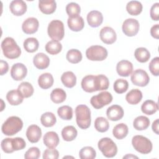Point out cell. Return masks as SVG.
<instances>
[{
    "label": "cell",
    "mask_w": 159,
    "mask_h": 159,
    "mask_svg": "<svg viewBox=\"0 0 159 159\" xmlns=\"http://www.w3.org/2000/svg\"><path fill=\"white\" fill-rule=\"evenodd\" d=\"M76 121L78 126L82 129H88L91 125V111L84 104H80L75 109Z\"/></svg>",
    "instance_id": "6da1fadb"
},
{
    "label": "cell",
    "mask_w": 159,
    "mask_h": 159,
    "mask_svg": "<svg viewBox=\"0 0 159 159\" xmlns=\"http://www.w3.org/2000/svg\"><path fill=\"white\" fill-rule=\"evenodd\" d=\"M1 48L4 55L9 59H15L21 54V50L12 37L5 38L1 43Z\"/></svg>",
    "instance_id": "7a4b0ae2"
},
{
    "label": "cell",
    "mask_w": 159,
    "mask_h": 159,
    "mask_svg": "<svg viewBox=\"0 0 159 159\" xmlns=\"http://www.w3.org/2000/svg\"><path fill=\"white\" fill-rule=\"evenodd\" d=\"M23 127V122L17 116L8 117L1 127L2 132L7 136L14 135L21 130Z\"/></svg>",
    "instance_id": "3957f363"
},
{
    "label": "cell",
    "mask_w": 159,
    "mask_h": 159,
    "mask_svg": "<svg viewBox=\"0 0 159 159\" xmlns=\"http://www.w3.org/2000/svg\"><path fill=\"white\" fill-rule=\"evenodd\" d=\"M132 144L134 149L142 154H148L152 150V143L147 137L137 135L132 137Z\"/></svg>",
    "instance_id": "277c9868"
},
{
    "label": "cell",
    "mask_w": 159,
    "mask_h": 159,
    "mask_svg": "<svg viewBox=\"0 0 159 159\" xmlns=\"http://www.w3.org/2000/svg\"><path fill=\"white\" fill-rule=\"evenodd\" d=\"M98 147L102 155L107 158H112L117 153V147L113 140L108 137L100 139L98 143Z\"/></svg>",
    "instance_id": "5b68a950"
},
{
    "label": "cell",
    "mask_w": 159,
    "mask_h": 159,
    "mask_svg": "<svg viewBox=\"0 0 159 159\" xmlns=\"http://www.w3.org/2000/svg\"><path fill=\"white\" fill-rule=\"evenodd\" d=\"M48 36L53 40L60 41L65 35V29L63 23L60 20H52L47 28Z\"/></svg>",
    "instance_id": "8992f818"
},
{
    "label": "cell",
    "mask_w": 159,
    "mask_h": 159,
    "mask_svg": "<svg viewBox=\"0 0 159 159\" xmlns=\"http://www.w3.org/2000/svg\"><path fill=\"white\" fill-rule=\"evenodd\" d=\"M86 56L91 61H102L107 57L106 48L101 45H93L86 51Z\"/></svg>",
    "instance_id": "52a82bcc"
},
{
    "label": "cell",
    "mask_w": 159,
    "mask_h": 159,
    "mask_svg": "<svg viewBox=\"0 0 159 159\" xmlns=\"http://www.w3.org/2000/svg\"><path fill=\"white\" fill-rule=\"evenodd\" d=\"M112 101V96L108 91H102L98 95L92 96L90 99V103L93 107L99 109L110 104Z\"/></svg>",
    "instance_id": "ba28073f"
},
{
    "label": "cell",
    "mask_w": 159,
    "mask_h": 159,
    "mask_svg": "<svg viewBox=\"0 0 159 159\" xmlns=\"http://www.w3.org/2000/svg\"><path fill=\"white\" fill-rule=\"evenodd\" d=\"M130 80L134 85L143 87L148 84L150 78L145 71L142 69H137L132 73Z\"/></svg>",
    "instance_id": "9c48e42d"
},
{
    "label": "cell",
    "mask_w": 159,
    "mask_h": 159,
    "mask_svg": "<svg viewBox=\"0 0 159 159\" xmlns=\"http://www.w3.org/2000/svg\"><path fill=\"white\" fill-rule=\"evenodd\" d=\"M139 28L140 25L138 20L132 18L125 20L122 26V32L125 35L129 37H133L137 35Z\"/></svg>",
    "instance_id": "30bf717a"
},
{
    "label": "cell",
    "mask_w": 159,
    "mask_h": 159,
    "mask_svg": "<svg viewBox=\"0 0 159 159\" xmlns=\"http://www.w3.org/2000/svg\"><path fill=\"white\" fill-rule=\"evenodd\" d=\"M27 67L21 63H17L12 65L11 70V76L16 81L23 80L27 75Z\"/></svg>",
    "instance_id": "8fae6325"
},
{
    "label": "cell",
    "mask_w": 159,
    "mask_h": 159,
    "mask_svg": "<svg viewBox=\"0 0 159 159\" xmlns=\"http://www.w3.org/2000/svg\"><path fill=\"white\" fill-rule=\"evenodd\" d=\"M100 39L102 42L106 44H112L117 39V35L115 30L110 27H104L100 31Z\"/></svg>",
    "instance_id": "7c38bea8"
},
{
    "label": "cell",
    "mask_w": 159,
    "mask_h": 159,
    "mask_svg": "<svg viewBox=\"0 0 159 159\" xmlns=\"http://www.w3.org/2000/svg\"><path fill=\"white\" fill-rule=\"evenodd\" d=\"M39 26V20L35 17H29L22 23V31L27 34H32L36 32Z\"/></svg>",
    "instance_id": "4fadbf2b"
},
{
    "label": "cell",
    "mask_w": 159,
    "mask_h": 159,
    "mask_svg": "<svg viewBox=\"0 0 159 159\" xmlns=\"http://www.w3.org/2000/svg\"><path fill=\"white\" fill-rule=\"evenodd\" d=\"M116 71L119 76L123 77L129 76L132 73L133 65L128 60H121L116 65Z\"/></svg>",
    "instance_id": "5bb4252c"
},
{
    "label": "cell",
    "mask_w": 159,
    "mask_h": 159,
    "mask_svg": "<svg viewBox=\"0 0 159 159\" xmlns=\"http://www.w3.org/2000/svg\"><path fill=\"white\" fill-rule=\"evenodd\" d=\"M124 110L122 107L117 104L112 105L107 108L106 115L107 118L112 121H117L124 116Z\"/></svg>",
    "instance_id": "9a60e30c"
},
{
    "label": "cell",
    "mask_w": 159,
    "mask_h": 159,
    "mask_svg": "<svg viewBox=\"0 0 159 159\" xmlns=\"http://www.w3.org/2000/svg\"><path fill=\"white\" fill-rule=\"evenodd\" d=\"M26 137L31 143L38 142L42 137L41 129L35 124L29 126L26 131Z\"/></svg>",
    "instance_id": "2e32d148"
},
{
    "label": "cell",
    "mask_w": 159,
    "mask_h": 159,
    "mask_svg": "<svg viewBox=\"0 0 159 159\" xmlns=\"http://www.w3.org/2000/svg\"><path fill=\"white\" fill-rule=\"evenodd\" d=\"M11 12L16 16H20L27 11V4L22 0H14L11 1L9 5Z\"/></svg>",
    "instance_id": "e0dca14e"
},
{
    "label": "cell",
    "mask_w": 159,
    "mask_h": 159,
    "mask_svg": "<svg viewBox=\"0 0 159 159\" xmlns=\"http://www.w3.org/2000/svg\"><path fill=\"white\" fill-rule=\"evenodd\" d=\"M87 21L91 27H98L103 22V16L98 11H91L87 15Z\"/></svg>",
    "instance_id": "ac0fdd59"
},
{
    "label": "cell",
    "mask_w": 159,
    "mask_h": 159,
    "mask_svg": "<svg viewBox=\"0 0 159 159\" xmlns=\"http://www.w3.org/2000/svg\"><path fill=\"white\" fill-rule=\"evenodd\" d=\"M81 88L87 93H93L97 91L96 86V76L87 75L84 76L81 81Z\"/></svg>",
    "instance_id": "d6986e66"
},
{
    "label": "cell",
    "mask_w": 159,
    "mask_h": 159,
    "mask_svg": "<svg viewBox=\"0 0 159 159\" xmlns=\"http://www.w3.org/2000/svg\"><path fill=\"white\" fill-rule=\"evenodd\" d=\"M34 66L40 70L47 68L50 65V59L48 57L43 53H38L33 58Z\"/></svg>",
    "instance_id": "ffe728a7"
},
{
    "label": "cell",
    "mask_w": 159,
    "mask_h": 159,
    "mask_svg": "<svg viewBox=\"0 0 159 159\" xmlns=\"http://www.w3.org/2000/svg\"><path fill=\"white\" fill-rule=\"evenodd\" d=\"M59 141L58 134L53 131L47 132L43 137V143L48 148H55L58 145Z\"/></svg>",
    "instance_id": "44dd1931"
},
{
    "label": "cell",
    "mask_w": 159,
    "mask_h": 159,
    "mask_svg": "<svg viewBox=\"0 0 159 159\" xmlns=\"http://www.w3.org/2000/svg\"><path fill=\"white\" fill-rule=\"evenodd\" d=\"M39 7L40 11L45 14L53 13L57 8V3L53 0H45L39 1Z\"/></svg>",
    "instance_id": "7402d4cb"
},
{
    "label": "cell",
    "mask_w": 159,
    "mask_h": 159,
    "mask_svg": "<svg viewBox=\"0 0 159 159\" xmlns=\"http://www.w3.org/2000/svg\"><path fill=\"white\" fill-rule=\"evenodd\" d=\"M67 24L70 29L75 32L81 30L84 26V20L83 17L80 16L75 17H68Z\"/></svg>",
    "instance_id": "603a6c76"
},
{
    "label": "cell",
    "mask_w": 159,
    "mask_h": 159,
    "mask_svg": "<svg viewBox=\"0 0 159 159\" xmlns=\"http://www.w3.org/2000/svg\"><path fill=\"white\" fill-rule=\"evenodd\" d=\"M6 99L11 105L17 106L22 102L24 97L17 89H13L8 91L6 94Z\"/></svg>",
    "instance_id": "cb8c5ba5"
},
{
    "label": "cell",
    "mask_w": 159,
    "mask_h": 159,
    "mask_svg": "<svg viewBox=\"0 0 159 159\" xmlns=\"http://www.w3.org/2000/svg\"><path fill=\"white\" fill-rule=\"evenodd\" d=\"M142 99V93L138 89L130 90L125 96V99L128 103L132 105L137 104Z\"/></svg>",
    "instance_id": "d4e9b609"
},
{
    "label": "cell",
    "mask_w": 159,
    "mask_h": 159,
    "mask_svg": "<svg viewBox=\"0 0 159 159\" xmlns=\"http://www.w3.org/2000/svg\"><path fill=\"white\" fill-rule=\"evenodd\" d=\"M53 76L49 73H45L39 76L38 84L39 86L44 89H47L52 86L53 84Z\"/></svg>",
    "instance_id": "484cf974"
},
{
    "label": "cell",
    "mask_w": 159,
    "mask_h": 159,
    "mask_svg": "<svg viewBox=\"0 0 159 159\" xmlns=\"http://www.w3.org/2000/svg\"><path fill=\"white\" fill-rule=\"evenodd\" d=\"M61 81L65 86L71 88L74 87L76 83V77L72 71H68L62 74Z\"/></svg>",
    "instance_id": "4316f807"
},
{
    "label": "cell",
    "mask_w": 159,
    "mask_h": 159,
    "mask_svg": "<svg viewBox=\"0 0 159 159\" xmlns=\"http://www.w3.org/2000/svg\"><path fill=\"white\" fill-rule=\"evenodd\" d=\"M129 132V129L126 124L120 123L117 124L112 130V134L115 138L119 140L125 138Z\"/></svg>",
    "instance_id": "83f0119b"
},
{
    "label": "cell",
    "mask_w": 159,
    "mask_h": 159,
    "mask_svg": "<svg viewBox=\"0 0 159 159\" xmlns=\"http://www.w3.org/2000/svg\"><path fill=\"white\" fill-rule=\"evenodd\" d=\"M141 110L145 114L152 115L158 110V106L152 100H147L142 104Z\"/></svg>",
    "instance_id": "f1b7e54d"
},
{
    "label": "cell",
    "mask_w": 159,
    "mask_h": 159,
    "mask_svg": "<svg viewBox=\"0 0 159 159\" xmlns=\"http://www.w3.org/2000/svg\"><path fill=\"white\" fill-rule=\"evenodd\" d=\"M77 134V130L73 125L66 126L61 130L62 138L64 140L67 142L73 140L76 137Z\"/></svg>",
    "instance_id": "f546056e"
},
{
    "label": "cell",
    "mask_w": 159,
    "mask_h": 159,
    "mask_svg": "<svg viewBox=\"0 0 159 159\" xmlns=\"http://www.w3.org/2000/svg\"><path fill=\"white\" fill-rule=\"evenodd\" d=\"M142 4L137 1H129L126 5L127 12L132 16H137L142 11Z\"/></svg>",
    "instance_id": "4dcf8cb0"
},
{
    "label": "cell",
    "mask_w": 159,
    "mask_h": 159,
    "mask_svg": "<svg viewBox=\"0 0 159 159\" xmlns=\"http://www.w3.org/2000/svg\"><path fill=\"white\" fill-rule=\"evenodd\" d=\"M150 125V120L148 117L143 116L137 117L133 122L134 127L137 130H143L147 129Z\"/></svg>",
    "instance_id": "1f68e13d"
},
{
    "label": "cell",
    "mask_w": 159,
    "mask_h": 159,
    "mask_svg": "<svg viewBox=\"0 0 159 159\" xmlns=\"http://www.w3.org/2000/svg\"><path fill=\"white\" fill-rule=\"evenodd\" d=\"M66 94L65 91L61 88L54 89L50 94V99L55 104L61 103L66 99Z\"/></svg>",
    "instance_id": "d6a6232c"
},
{
    "label": "cell",
    "mask_w": 159,
    "mask_h": 159,
    "mask_svg": "<svg viewBox=\"0 0 159 159\" xmlns=\"http://www.w3.org/2000/svg\"><path fill=\"white\" fill-rule=\"evenodd\" d=\"M134 56L138 61L140 63H145L150 59V53L146 48L139 47L135 50Z\"/></svg>",
    "instance_id": "836d02e7"
},
{
    "label": "cell",
    "mask_w": 159,
    "mask_h": 159,
    "mask_svg": "<svg viewBox=\"0 0 159 159\" xmlns=\"http://www.w3.org/2000/svg\"><path fill=\"white\" fill-rule=\"evenodd\" d=\"M40 122L44 127H50L55 124L57 119L54 114L50 112H47L41 116Z\"/></svg>",
    "instance_id": "e575fe53"
},
{
    "label": "cell",
    "mask_w": 159,
    "mask_h": 159,
    "mask_svg": "<svg viewBox=\"0 0 159 159\" xmlns=\"http://www.w3.org/2000/svg\"><path fill=\"white\" fill-rule=\"evenodd\" d=\"M17 90L21 94V95L25 98L30 97L33 94L34 91L32 85L29 82L21 83L19 85Z\"/></svg>",
    "instance_id": "d590c367"
},
{
    "label": "cell",
    "mask_w": 159,
    "mask_h": 159,
    "mask_svg": "<svg viewBox=\"0 0 159 159\" xmlns=\"http://www.w3.org/2000/svg\"><path fill=\"white\" fill-rule=\"evenodd\" d=\"M24 48L29 53H33L36 52L39 46V41L34 37H29L26 39L24 42Z\"/></svg>",
    "instance_id": "8d00e7d4"
},
{
    "label": "cell",
    "mask_w": 159,
    "mask_h": 159,
    "mask_svg": "<svg viewBox=\"0 0 159 159\" xmlns=\"http://www.w3.org/2000/svg\"><path fill=\"white\" fill-rule=\"evenodd\" d=\"M62 50V45L56 40H50L45 45V50L50 55H57Z\"/></svg>",
    "instance_id": "74e56055"
},
{
    "label": "cell",
    "mask_w": 159,
    "mask_h": 159,
    "mask_svg": "<svg viewBox=\"0 0 159 159\" xmlns=\"http://www.w3.org/2000/svg\"><path fill=\"white\" fill-rule=\"evenodd\" d=\"M66 58L70 63L76 64L81 61L83 56L80 50L77 49H71L67 52Z\"/></svg>",
    "instance_id": "f35d334b"
},
{
    "label": "cell",
    "mask_w": 159,
    "mask_h": 159,
    "mask_svg": "<svg viewBox=\"0 0 159 159\" xmlns=\"http://www.w3.org/2000/svg\"><path fill=\"white\" fill-rule=\"evenodd\" d=\"M109 81L107 77L104 75L96 76V86L97 91L106 90L109 88Z\"/></svg>",
    "instance_id": "ab89813d"
},
{
    "label": "cell",
    "mask_w": 159,
    "mask_h": 159,
    "mask_svg": "<svg viewBox=\"0 0 159 159\" xmlns=\"http://www.w3.org/2000/svg\"><path fill=\"white\" fill-rule=\"evenodd\" d=\"M94 127L99 132H105L109 128L108 120L103 117H98L94 121Z\"/></svg>",
    "instance_id": "60d3db41"
},
{
    "label": "cell",
    "mask_w": 159,
    "mask_h": 159,
    "mask_svg": "<svg viewBox=\"0 0 159 159\" xmlns=\"http://www.w3.org/2000/svg\"><path fill=\"white\" fill-rule=\"evenodd\" d=\"M58 116L63 120H69L73 117V109L69 106H63L57 110Z\"/></svg>",
    "instance_id": "b9f144b4"
},
{
    "label": "cell",
    "mask_w": 159,
    "mask_h": 159,
    "mask_svg": "<svg viewBox=\"0 0 159 159\" xmlns=\"http://www.w3.org/2000/svg\"><path fill=\"white\" fill-rule=\"evenodd\" d=\"M96 156L95 150L89 146L83 147L79 152V157L81 159H93Z\"/></svg>",
    "instance_id": "7bdbcfd3"
},
{
    "label": "cell",
    "mask_w": 159,
    "mask_h": 159,
    "mask_svg": "<svg viewBox=\"0 0 159 159\" xmlns=\"http://www.w3.org/2000/svg\"><path fill=\"white\" fill-rule=\"evenodd\" d=\"M114 90L118 94L125 93L129 88V83L124 79H117L114 83Z\"/></svg>",
    "instance_id": "ee69618b"
},
{
    "label": "cell",
    "mask_w": 159,
    "mask_h": 159,
    "mask_svg": "<svg viewBox=\"0 0 159 159\" xmlns=\"http://www.w3.org/2000/svg\"><path fill=\"white\" fill-rule=\"evenodd\" d=\"M66 12L69 17H75L79 16L81 12L80 5L75 2H70L66 6Z\"/></svg>",
    "instance_id": "f6af8a7d"
},
{
    "label": "cell",
    "mask_w": 159,
    "mask_h": 159,
    "mask_svg": "<svg viewBox=\"0 0 159 159\" xmlns=\"http://www.w3.org/2000/svg\"><path fill=\"white\" fill-rule=\"evenodd\" d=\"M1 147L2 151L6 153H11L14 152L12 146V138H6L1 141Z\"/></svg>",
    "instance_id": "bcb514c9"
},
{
    "label": "cell",
    "mask_w": 159,
    "mask_h": 159,
    "mask_svg": "<svg viewBox=\"0 0 159 159\" xmlns=\"http://www.w3.org/2000/svg\"><path fill=\"white\" fill-rule=\"evenodd\" d=\"M40 151L39 148L33 147L30 148L25 153L24 158L25 159H37L40 157Z\"/></svg>",
    "instance_id": "7dc6e473"
},
{
    "label": "cell",
    "mask_w": 159,
    "mask_h": 159,
    "mask_svg": "<svg viewBox=\"0 0 159 159\" xmlns=\"http://www.w3.org/2000/svg\"><path fill=\"white\" fill-rule=\"evenodd\" d=\"M149 70L151 73L154 76L159 75V57H157L153 58L149 63Z\"/></svg>",
    "instance_id": "c3c4849f"
},
{
    "label": "cell",
    "mask_w": 159,
    "mask_h": 159,
    "mask_svg": "<svg viewBox=\"0 0 159 159\" xmlns=\"http://www.w3.org/2000/svg\"><path fill=\"white\" fill-rule=\"evenodd\" d=\"M59 157V153L57 150L55 148H47L43 153V159H57Z\"/></svg>",
    "instance_id": "681fc988"
},
{
    "label": "cell",
    "mask_w": 159,
    "mask_h": 159,
    "mask_svg": "<svg viewBox=\"0 0 159 159\" xmlns=\"http://www.w3.org/2000/svg\"><path fill=\"white\" fill-rule=\"evenodd\" d=\"M12 146L14 151H17L24 149L26 146V143L22 138L15 137L12 139Z\"/></svg>",
    "instance_id": "f907efd6"
},
{
    "label": "cell",
    "mask_w": 159,
    "mask_h": 159,
    "mask_svg": "<svg viewBox=\"0 0 159 159\" xmlns=\"http://www.w3.org/2000/svg\"><path fill=\"white\" fill-rule=\"evenodd\" d=\"M150 14L151 18L155 21L159 19V3L156 2L153 4L150 9Z\"/></svg>",
    "instance_id": "816d5d0a"
},
{
    "label": "cell",
    "mask_w": 159,
    "mask_h": 159,
    "mask_svg": "<svg viewBox=\"0 0 159 159\" xmlns=\"http://www.w3.org/2000/svg\"><path fill=\"white\" fill-rule=\"evenodd\" d=\"M150 34L151 35L156 39H159V24H155L150 29Z\"/></svg>",
    "instance_id": "f5cc1de1"
},
{
    "label": "cell",
    "mask_w": 159,
    "mask_h": 159,
    "mask_svg": "<svg viewBox=\"0 0 159 159\" xmlns=\"http://www.w3.org/2000/svg\"><path fill=\"white\" fill-rule=\"evenodd\" d=\"M0 70H1V75L2 76L4 74H6L9 70V65L8 63L2 60H1V64H0Z\"/></svg>",
    "instance_id": "db71d44e"
},
{
    "label": "cell",
    "mask_w": 159,
    "mask_h": 159,
    "mask_svg": "<svg viewBox=\"0 0 159 159\" xmlns=\"http://www.w3.org/2000/svg\"><path fill=\"white\" fill-rule=\"evenodd\" d=\"M152 128L156 134H158V119H157L153 122Z\"/></svg>",
    "instance_id": "11a10c76"
},
{
    "label": "cell",
    "mask_w": 159,
    "mask_h": 159,
    "mask_svg": "<svg viewBox=\"0 0 159 159\" xmlns=\"http://www.w3.org/2000/svg\"><path fill=\"white\" fill-rule=\"evenodd\" d=\"M138 158V157L137 156H135V155H133L132 154H127V155L124 156L123 157V158Z\"/></svg>",
    "instance_id": "9f6ffc18"
}]
</instances>
